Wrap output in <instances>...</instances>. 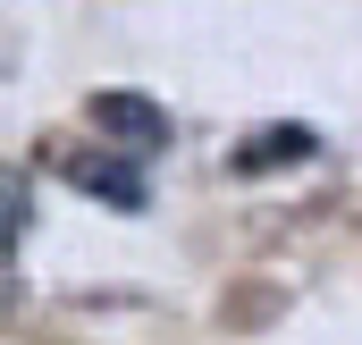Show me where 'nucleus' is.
I'll return each mask as SVG.
<instances>
[{
	"instance_id": "3",
	"label": "nucleus",
	"mask_w": 362,
	"mask_h": 345,
	"mask_svg": "<svg viewBox=\"0 0 362 345\" xmlns=\"http://www.w3.org/2000/svg\"><path fill=\"white\" fill-rule=\"evenodd\" d=\"M286 152H312V135H303V127H286V135H270V144H253V152H245V169H262V160H286Z\"/></svg>"
},
{
	"instance_id": "2",
	"label": "nucleus",
	"mask_w": 362,
	"mask_h": 345,
	"mask_svg": "<svg viewBox=\"0 0 362 345\" xmlns=\"http://www.w3.org/2000/svg\"><path fill=\"white\" fill-rule=\"evenodd\" d=\"M76 177H85V194H93V202H118V211H144V202H152L135 160H85Z\"/></svg>"
},
{
	"instance_id": "1",
	"label": "nucleus",
	"mask_w": 362,
	"mask_h": 345,
	"mask_svg": "<svg viewBox=\"0 0 362 345\" xmlns=\"http://www.w3.org/2000/svg\"><path fill=\"white\" fill-rule=\"evenodd\" d=\"M93 127H101L110 144H127L135 160L169 144V118H160V101H144V93H93Z\"/></svg>"
}]
</instances>
